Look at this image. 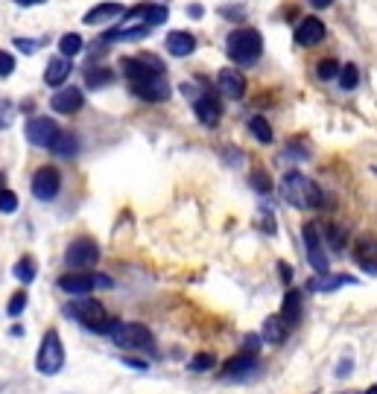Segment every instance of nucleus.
Wrapping results in <instances>:
<instances>
[{
  "label": "nucleus",
  "instance_id": "nucleus-1",
  "mask_svg": "<svg viewBox=\"0 0 377 394\" xmlns=\"http://www.w3.org/2000/svg\"><path fill=\"white\" fill-rule=\"evenodd\" d=\"M120 70L135 96L147 103H161L170 96V82L164 77V64L155 56H135L120 59Z\"/></svg>",
  "mask_w": 377,
  "mask_h": 394
},
{
  "label": "nucleus",
  "instance_id": "nucleus-2",
  "mask_svg": "<svg viewBox=\"0 0 377 394\" xmlns=\"http://www.w3.org/2000/svg\"><path fill=\"white\" fill-rule=\"evenodd\" d=\"M281 196L298 210H316L322 208V190L313 179H308L304 172L290 169L284 179H281Z\"/></svg>",
  "mask_w": 377,
  "mask_h": 394
},
{
  "label": "nucleus",
  "instance_id": "nucleus-3",
  "mask_svg": "<svg viewBox=\"0 0 377 394\" xmlns=\"http://www.w3.org/2000/svg\"><path fill=\"white\" fill-rule=\"evenodd\" d=\"M225 53H228V59L234 64L249 67V64H254L257 59H261L264 38H261V33L252 30V27H237V30H231L225 35Z\"/></svg>",
  "mask_w": 377,
  "mask_h": 394
},
{
  "label": "nucleus",
  "instance_id": "nucleus-4",
  "mask_svg": "<svg viewBox=\"0 0 377 394\" xmlns=\"http://www.w3.org/2000/svg\"><path fill=\"white\" fill-rule=\"evenodd\" d=\"M67 315H74L77 322L94 333H108L117 322L106 313V307L100 301H94V298H85V295H79L77 301H70L67 304Z\"/></svg>",
  "mask_w": 377,
  "mask_h": 394
},
{
  "label": "nucleus",
  "instance_id": "nucleus-5",
  "mask_svg": "<svg viewBox=\"0 0 377 394\" xmlns=\"http://www.w3.org/2000/svg\"><path fill=\"white\" fill-rule=\"evenodd\" d=\"M111 342L117 344V348L123 351H155V339L150 333V327L137 325V322H117L111 330H108Z\"/></svg>",
  "mask_w": 377,
  "mask_h": 394
},
{
  "label": "nucleus",
  "instance_id": "nucleus-6",
  "mask_svg": "<svg viewBox=\"0 0 377 394\" xmlns=\"http://www.w3.org/2000/svg\"><path fill=\"white\" fill-rule=\"evenodd\" d=\"M35 368L41 374L53 377L64 368V348H62V339L56 330H47L44 339H41V348H38V356H35Z\"/></svg>",
  "mask_w": 377,
  "mask_h": 394
},
{
  "label": "nucleus",
  "instance_id": "nucleus-7",
  "mask_svg": "<svg viewBox=\"0 0 377 394\" xmlns=\"http://www.w3.org/2000/svg\"><path fill=\"white\" fill-rule=\"evenodd\" d=\"M100 260V245L94 242L91 237H79L67 245V252H64V263L70 269H77V272H82V269H91L94 263Z\"/></svg>",
  "mask_w": 377,
  "mask_h": 394
},
{
  "label": "nucleus",
  "instance_id": "nucleus-8",
  "mask_svg": "<svg viewBox=\"0 0 377 394\" xmlns=\"http://www.w3.org/2000/svg\"><path fill=\"white\" fill-rule=\"evenodd\" d=\"M108 286H111V278L91 275V272H70V275L59 278V289L70 292V295H88L94 289H108Z\"/></svg>",
  "mask_w": 377,
  "mask_h": 394
},
{
  "label": "nucleus",
  "instance_id": "nucleus-9",
  "mask_svg": "<svg viewBox=\"0 0 377 394\" xmlns=\"http://www.w3.org/2000/svg\"><path fill=\"white\" fill-rule=\"evenodd\" d=\"M33 196L38 202H53L59 190H62V176H59V169L56 167H41L35 169V176H33Z\"/></svg>",
  "mask_w": 377,
  "mask_h": 394
},
{
  "label": "nucleus",
  "instance_id": "nucleus-10",
  "mask_svg": "<svg viewBox=\"0 0 377 394\" xmlns=\"http://www.w3.org/2000/svg\"><path fill=\"white\" fill-rule=\"evenodd\" d=\"M301 237H304V252H308L310 266L316 269L319 275H327V252H325L322 237H319V225L308 223V225L301 228Z\"/></svg>",
  "mask_w": 377,
  "mask_h": 394
},
{
  "label": "nucleus",
  "instance_id": "nucleus-11",
  "mask_svg": "<svg viewBox=\"0 0 377 394\" xmlns=\"http://www.w3.org/2000/svg\"><path fill=\"white\" fill-rule=\"evenodd\" d=\"M23 132H27V140L33 146H47V150H50L62 129L56 126V120H50V117H33Z\"/></svg>",
  "mask_w": 377,
  "mask_h": 394
},
{
  "label": "nucleus",
  "instance_id": "nucleus-12",
  "mask_svg": "<svg viewBox=\"0 0 377 394\" xmlns=\"http://www.w3.org/2000/svg\"><path fill=\"white\" fill-rule=\"evenodd\" d=\"M193 111H196V120L202 123V126H210V129L223 120V103L214 94H199L193 100Z\"/></svg>",
  "mask_w": 377,
  "mask_h": 394
},
{
  "label": "nucleus",
  "instance_id": "nucleus-13",
  "mask_svg": "<svg viewBox=\"0 0 377 394\" xmlns=\"http://www.w3.org/2000/svg\"><path fill=\"white\" fill-rule=\"evenodd\" d=\"M257 371V354L254 351H243L237 356H231L225 365H223V377L225 380H243L249 374Z\"/></svg>",
  "mask_w": 377,
  "mask_h": 394
},
{
  "label": "nucleus",
  "instance_id": "nucleus-14",
  "mask_svg": "<svg viewBox=\"0 0 377 394\" xmlns=\"http://www.w3.org/2000/svg\"><path fill=\"white\" fill-rule=\"evenodd\" d=\"M85 106V96H82V91L79 88H59L53 96H50V108L56 111V114H77L79 108Z\"/></svg>",
  "mask_w": 377,
  "mask_h": 394
},
{
  "label": "nucleus",
  "instance_id": "nucleus-15",
  "mask_svg": "<svg viewBox=\"0 0 377 394\" xmlns=\"http://www.w3.org/2000/svg\"><path fill=\"white\" fill-rule=\"evenodd\" d=\"M217 88H220L223 96H228V100H243V96H246V77L240 70L225 67V70H220V77H217Z\"/></svg>",
  "mask_w": 377,
  "mask_h": 394
},
{
  "label": "nucleus",
  "instance_id": "nucleus-16",
  "mask_svg": "<svg viewBox=\"0 0 377 394\" xmlns=\"http://www.w3.org/2000/svg\"><path fill=\"white\" fill-rule=\"evenodd\" d=\"M325 41V23L319 18H301L296 23V44L301 47H316Z\"/></svg>",
  "mask_w": 377,
  "mask_h": 394
},
{
  "label": "nucleus",
  "instance_id": "nucleus-17",
  "mask_svg": "<svg viewBox=\"0 0 377 394\" xmlns=\"http://www.w3.org/2000/svg\"><path fill=\"white\" fill-rule=\"evenodd\" d=\"M126 21H140L144 27H158V23H164L170 18V9L167 6H135V9H126L123 12Z\"/></svg>",
  "mask_w": 377,
  "mask_h": 394
},
{
  "label": "nucleus",
  "instance_id": "nucleus-18",
  "mask_svg": "<svg viewBox=\"0 0 377 394\" xmlns=\"http://www.w3.org/2000/svg\"><path fill=\"white\" fill-rule=\"evenodd\" d=\"M301 304H304V298H301V292L298 289H290L287 295H284V301H281V322H284L287 327H296L298 322H301Z\"/></svg>",
  "mask_w": 377,
  "mask_h": 394
},
{
  "label": "nucleus",
  "instance_id": "nucleus-19",
  "mask_svg": "<svg viewBox=\"0 0 377 394\" xmlns=\"http://www.w3.org/2000/svg\"><path fill=\"white\" fill-rule=\"evenodd\" d=\"M126 9H123V4H114V0H106V4H97L94 9H88L85 15H82V21L85 23H106V21H114V18H120Z\"/></svg>",
  "mask_w": 377,
  "mask_h": 394
},
{
  "label": "nucleus",
  "instance_id": "nucleus-20",
  "mask_svg": "<svg viewBox=\"0 0 377 394\" xmlns=\"http://www.w3.org/2000/svg\"><path fill=\"white\" fill-rule=\"evenodd\" d=\"M167 50H170V56L184 59V56H191L196 50V38L187 30H176V33L167 35Z\"/></svg>",
  "mask_w": 377,
  "mask_h": 394
},
{
  "label": "nucleus",
  "instance_id": "nucleus-21",
  "mask_svg": "<svg viewBox=\"0 0 377 394\" xmlns=\"http://www.w3.org/2000/svg\"><path fill=\"white\" fill-rule=\"evenodd\" d=\"M70 70H74L70 59H64V56L50 59V62H47V70H44V82L50 85V88H59V85H64V79L70 77Z\"/></svg>",
  "mask_w": 377,
  "mask_h": 394
},
{
  "label": "nucleus",
  "instance_id": "nucleus-22",
  "mask_svg": "<svg viewBox=\"0 0 377 394\" xmlns=\"http://www.w3.org/2000/svg\"><path fill=\"white\" fill-rule=\"evenodd\" d=\"M114 79H117V73L111 67H88V73H85V85L94 88V91L108 88Z\"/></svg>",
  "mask_w": 377,
  "mask_h": 394
},
{
  "label": "nucleus",
  "instance_id": "nucleus-23",
  "mask_svg": "<svg viewBox=\"0 0 377 394\" xmlns=\"http://www.w3.org/2000/svg\"><path fill=\"white\" fill-rule=\"evenodd\" d=\"M50 150H53L59 158H74V155L79 152V140H77V135H70V132H59V137L53 140Z\"/></svg>",
  "mask_w": 377,
  "mask_h": 394
},
{
  "label": "nucleus",
  "instance_id": "nucleus-24",
  "mask_svg": "<svg viewBox=\"0 0 377 394\" xmlns=\"http://www.w3.org/2000/svg\"><path fill=\"white\" fill-rule=\"evenodd\" d=\"M249 135L257 140V143H272V126H269V120L261 117V114H252L249 117Z\"/></svg>",
  "mask_w": 377,
  "mask_h": 394
},
{
  "label": "nucleus",
  "instance_id": "nucleus-25",
  "mask_svg": "<svg viewBox=\"0 0 377 394\" xmlns=\"http://www.w3.org/2000/svg\"><path fill=\"white\" fill-rule=\"evenodd\" d=\"M284 336H287V325L281 322V315H269L264 322V339L272 342V344H281Z\"/></svg>",
  "mask_w": 377,
  "mask_h": 394
},
{
  "label": "nucleus",
  "instance_id": "nucleus-26",
  "mask_svg": "<svg viewBox=\"0 0 377 394\" xmlns=\"http://www.w3.org/2000/svg\"><path fill=\"white\" fill-rule=\"evenodd\" d=\"M345 283H357V278H351V275H331V278H322V281H310V289H316V292H334V289H339V286H345Z\"/></svg>",
  "mask_w": 377,
  "mask_h": 394
},
{
  "label": "nucleus",
  "instance_id": "nucleus-27",
  "mask_svg": "<svg viewBox=\"0 0 377 394\" xmlns=\"http://www.w3.org/2000/svg\"><path fill=\"white\" fill-rule=\"evenodd\" d=\"M59 53H62L64 59L79 56V53H82V35H79V33H64V35L59 38Z\"/></svg>",
  "mask_w": 377,
  "mask_h": 394
},
{
  "label": "nucleus",
  "instance_id": "nucleus-28",
  "mask_svg": "<svg viewBox=\"0 0 377 394\" xmlns=\"http://www.w3.org/2000/svg\"><path fill=\"white\" fill-rule=\"evenodd\" d=\"M354 257L360 260V266H368L371 260H377V242L371 237H360L354 245Z\"/></svg>",
  "mask_w": 377,
  "mask_h": 394
},
{
  "label": "nucleus",
  "instance_id": "nucleus-29",
  "mask_svg": "<svg viewBox=\"0 0 377 394\" xmlns=\"http://www.w3.org/2000/svg\"><path fill=\"white\" fill-rule=\"evenodd\" d=\"M12 275H15L21 283H30V281L35 278V260H33V257H21V260L15 263V269H12Z\"/></svg>",
  "mask_w": 377,
  "mask_h": 394
},
{
  "label": "nucleus",
  "instance_id": "nucleus-30",
  "mask_svg": "<svg viewBox=\"0 0 377 394\" xmlns=\"http://www.w3.org/2000/svg\"><path fill=\"white\" fill-rule=\"evenodd\" d=\"M339 88L342 91H354L357 88V82H360V70L354 67V64H345V67H339Z\"/></svg>",
  "mask_w": 377,
  "mask_h": 394
},
{
  "label": "nucleus",
  "instance_id": "nucleus-31",
  "mask_svg": "<svg viewBox=\"0 0 377 394\" xmlns=\"http://www.w3.org/2000/svg\"><path fill=\"white\" fill-rule=\"evenodd\" d=\"M316 73H319V79H322V82H331V79L339 77V62H334V59H322L319 67H316Z\"/></svg>",
  "mask_w": 377,
  "mask_h": 394
},
{
  "label": "nucleus",
  "instance_id": "nucleus-32",
  "mask_svg": "<svg viewBox=\"0 0 377 394\" xmlns=\"http://www.w3.org/2000/svg\"><path fill=\"white\" fill-rule=\"evenodd\" d=\"M217 365V359H214V354H196L191 362H187V368L191 371H196V374H202V371H210V368Z\"/></svg>",
  "mask_w": 377,
  "mask_h": 394
},
{
  "label": "nucleus",
  "instance_id": "nucleus-33",
  "mask_svg": "<svg viewBox=\"0 0 377 394\" xmlns=\"http://www.w3.org/2000/svg\"><path fill=\"white\" fill-rule=\"evenodd\" d=\"M18 210V196L12 190H0V213H15Z\"/></svg>",
  "mask_w": 377,
  "mask_h": 394
},
{
  "label": "nucleus",
  "instance_id": "nucleus-34",
  "mask_svg": "<svg viewBox=\"0 0 377 394\" xmlns=\"http://www.w3.org/2000/svg\"><path fill=\"white\" fill-rule=\"evenodd\" d=\"M23 307H27V292H15L12 301H9V307H6V313H9V315H21Z\"/></svg>",
  "mask_w": 377,
  "mask_h": 394
},
{
  "label": "nucleus",
  "instance_id": "nucleus-35",
  "mask_svg": "<svg viewBox=\"0 0 377 394\" xmlns=\"http://www.w3.org/2000/svg\"><path fill=\"white\" fill-rule=\"evenodd\" d=\"M327 240H331V245H334L337 252H342V249H345V231H342V228L331 225V228H327Z\"/></svg>",
  "mask_w": 377,
  "mask_h": 394
},
{
  "label": "nucleus",
  "instance_id": "nucleus-36",
  "mask_svg": "<svg viewBox=\"0 0 377 394\" xmlns=\"http://www.w3.org/2000/svg\"><path fill=\"white\" fill-rule=\"evenodd\" d=\"M12 70H15V59H12V53L0 50V79H6Z\"/></svg>",
  "mask_w": 377,
  "mask_h": 394
},
{
  "label": "nucleus",
  "instance_id": "nucleus-37",
  "mask_svg": "<svg viewBox=\"0 0 377 394\" xmlns=\"http://www.w3.org/2000/svg\"><path fill=\"white\" fill-rule=\"evenodd\" d=\"M252 187H254L257 193H269L272 184H269V176H266V172H254V176H252Z\"/></svg>",
  "mask_w": 377,
  "mask_h": 394
},
{
  "label": "nucleus",
  "instance_id": "nucleus-38",
  "mask_svg": "<svg viewBox=\"0 0 377 394\" xmlns=\"http://www.w3.org/2000/svg\"><path fill=\"white\" fill-rule=\"evenodd\" d=\"M15 47L23 53H35V47H41V41H33V38H15Z\"/></svg>",
  "mask_w": 377,
  "mask_h": 394
},
{
  "label": "nucleus",
  "instance_id": "nucleus-39",
  "mask_svg": "<svg viewBox=\"0 0 377 394\" xmlns=\"http://www.w3.org/2000/svg\"><path fill=\"white\" fill-rule=\"evenodd\" d=\"M278 275H281V281H284V283H290L293 281V269L287 263H278Z\"/></svg>",
  "mask_w": 377,
  "mask_h": 394
},
{
  "label": "nucleus",
  "instance_id": "nucleus-40",
  "mask_svg": "<svg viewBox=\"0 0 377 394\" xmlns=\"http://www.w3.org/2000/svg\"><path fill=\"white\" fill-rule=\"evenodd\" d=\"M123 362H126L129 368H135V371H147V362H144V359H132V356H126Z\"/></svg>",
  "mask_w": 377,
  "mask_h": 394
},
{
  "label": "nucleus",
  "instance_id": "nucleus-41",
  "mask_svg": "<svg viewBox=\"0 0 377 394\" xmlns=\"http://www.w3.org/2000/svg\"><path fill=\"white\" fill-rule=\"evenodd\" d=\"M348 368H354V359H342V365H339L337 377H348Z\"/></svg>",
  "mask_w": 377,
  "mask_h": 394
},
{
  "label": "nucleus",
  "instance_id": "nucleus-42",
  "mask_svg": "<svg viewBox=\"0 0 377 394\" xmlns=\"http://www.w3.org/2000/svg\"><path fill=\"white\" fill-rule=\"evenodd\" d=\"M18 6H41V4H47V0H15Z\"/></svg>",
  "mask_w": 377,
  "mask_h": 394
},
{
  "label": "nucleus",
  "instance_id": "nucleus-43",
  "mask_svg": "<svg viewBox=\"0 0 377 394\" xmlns=\"http://www.w3.org/2000/svg\"><path fill=\"white\" fill-rule=\"evenodd\" d=\"M331 4H334V0H310V6H316V9H327Z\"/></svg>",
  "mask_w": 377,
  "mask_h": 394
},
{
  "label": "nucleus",
  "instance_id": "nucleus-44",
  "mask_svg": "<svg viewBox=\"0 0 377 394\" xmlns=\"http://www.w3.org/2000/svg\"><path fill=\"white\" fill-rule=\"evenodd\" d=\"M191 18H202V6H191Z\"/></svg>",
  "mask_w": 377,
  "mask_h": 394
},
{
  "label": "nucleus",
  "instance_id": "nucleus-45",
  "mask_svg": "<svg viewBox=\"0 0 377 394\" xmlns=\"http://www.w3.org/2000/svg\"><path fill=\"white\" fill-rule=\"evenodd\" d=\"M363 394H377V385H368V388H366Z\"/></svg>",
  "mask_w": 377,
  "mask_h": 394
}]
</instances>
